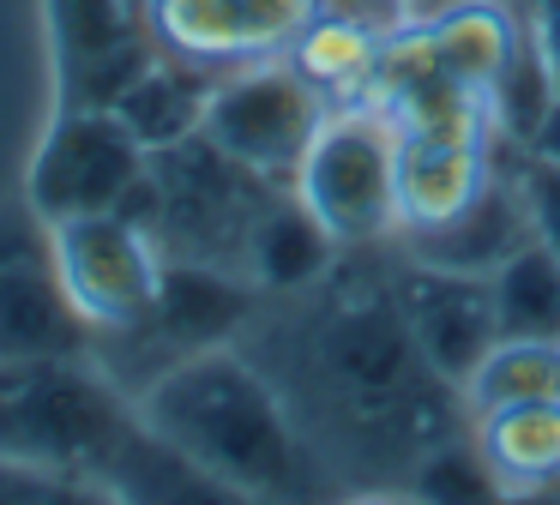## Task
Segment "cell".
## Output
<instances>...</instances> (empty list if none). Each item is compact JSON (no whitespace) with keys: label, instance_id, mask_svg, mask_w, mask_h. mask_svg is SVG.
<instances>
[{"label":"cell","instance_id":"4fadbf2b","mask_svg":"<svg viewBox=\"0 0 560 505\" xmlns=\"http://www.w3.org/2000/svg\"><path fill=\"white\" fill-rule=\"evenodd\" d=\"M518 156L524 151H506V163L494 168V180H488L458 216H446V223H434V228H416V235H398L392 247L416 265H440V271H464V277H494L512 252L536 240L530 199H524V180H518Z\"/></svg>","mask_w":560,"mask_h":505},{"label":"cell","instance_id":"277c9868","mask_svg":"<svg viewBox=\"0 0 560 505\" xmlns=\"http://www.w3.org/2000/svg\"><path fill=\"white\" fill-rule=\"evenodd\" d=\"M278 192H283L278 180L242 168L206 132H194L182 144L151 151L145 180L133 187V199L121 211H133L158 235L163 259H199V265H230V271H242L247 235H254L259 211Z\"/></svg>","mask_w":560,"mask_h":505},{"label":"cell","instance_id":"30bf717a","mask_svg":"<svg viewBox=\"0 0 560 505\" xmlns=\"http://www.w3.org/2000/svg\"><path fill=\"white\" fill-rule=\"evenodd\" d=\"M49 7L55 108H109L121 84L158 55L145 0H43Z\"/></svg>","mask_w":560,"mask_h":505},{"label":"cell","instance_id":"9c48e42d","mask_svg":"<svg viewBox=\"0 0 560 505\" xmlns=\"http://www.w3.org/2000/svg\"><path fill=\"white\" fill-rule=\"evenodd\" d=\"M25 355H91V325L67 301L49 223L31 199L0 204V361Z\"/></svg>","mask_w":560,"mask_h":505},{"label":"cell","instance_id":"484cf974","mask_svg":"<svg viewBox=\"0 0 560 505\" xmlns=\"http://www.w3.org/2000/svg\"><path fill=\"white\" fill-rule=\"evenodd\" d=\"M343 12H362V19H380V24H404V0H331Z\"/></svg>","mask_w":560,"mask_h":505},{"label":"cell","instance_id":"cb8c5ba5","mask_svg":"<svg viewBox=\"0 0 560 505\" xmlns=\"http://www.w3.org/2000/svg\"><path fill=\"white\" fill-rule=\"evenodd\" d=\"M524 24H530V43L542 48L548 72L560 79V0H524Z\"/></svg>","mask_w":560,"mask_h":505},{"label":"cell","instance_id":"d4e9b609","mask_svg":"<svg viewBox=\"0 0 560 505\" xmlns=\"http://www.w3.org/2000/svg\"><path fill=\"white\" fill-rule=\"evenodd\" d=\"M524 156H536V163H555V168H560V91H555V103H548V115L536 120V132H530V144H524Z\"/></svg>","mask_w":560,"mask_h":505},{"label":"cell","instance_id":"5bb4252c","mask_svg":"<svg viewBox=\"0 0 560 505\" xmlns=\"http://www.w3.org/2000/svg\"><path fill=\"white\" fill-rule=\"evenodd\" d=\"M500 151L494 132H398V235L458 216L494 180Z\"/></svg>","mask_w":560,"mask_h":505},{"label":"cell","instance_id":"52a82bcc","mask_svg":"<svg viewBox=\"0 0 560 505\" xmlns=\"http://www.w3.org/2000/svg\"><path fill=\"white\" fill-rule=\"evenodd\" d=\"M49 247L67 301L91 325V343L145 325L163 283V247L133 211L115 204V211L61 216V223H49Z\"/></svg>","mask_w":560,"mask_h":505},{"label":"cell","instance_id":"3957f363","mask_svg":"<svg viewBox=\"0 0 560 505\" xmlns=\"http://www.w3.org/2000/svg\"><path fill=\"white\" fill-rule=\"evenodd\" d=\"M145 427L218 493L242 500H307L331 493L307 433L295 427L278 379L242 343L170 361L133 391Z\"/></svg>","mask_w":560,"mask_h":505},{"label":"cell","instance_id":"7c38bea8","mask_svg":"<svg viewBox=\"0 0 560 505\" xmlns=\"http://www.w3.org/2000/svg\"><path fill=\"white\" fill-rule=\"evenodd\" d=\"M326 7L331 0H145V24L158 48L230 72L266 55H290V43Z\"/></svg>","mask_w":560,"mask_h":505},{"label":"cell","instance_id":"4316f807","mask_svg":"<svg viewBox=\"0 0 560 505\" xmlns=\"http://www.w3.org/2000/svg\"><path fill=\"white\" fill-rule=\"evenodd\" d=\"M452 7V0H404V19H428V12Z\"/></svg>","mask_w":560,"mask_h":505},{"label":"cell","instance_id":"ffe728a7","mask_svg":"<svg viewBox=\"0 0 560 505\" xmlns=\"http://www.w3.org/2000/svg\"><path fill=\"white\" fill-rule=\"evenodd\" d=\"M560 397V337H500L482 367L464 379V415H488L506 403H542Z\"/></svg>","mask_w":560,"mask_h":505},{"label":"cell","instance_id":"7402d4cb","mask_svg":"<svg viewBox=\"0 0 560 505\" xmlns=\"http://www.w3.org/2000/svg\"><path fill=\"white\" fill-rule=\"evenodd\" d=\"M404 493H416V500H500L506 488H500V475L488 469L470 421H458V427L440 433V439L416 457Z\"/></svg>","mask_w":560,"mask_h":505},{"label":"cell","instance_id":"7a4b0ae2","mask_svg":"<svg viewBox=\"0 0 560 505\" xmlns=\"http://www.w3.org/2000/svg\"><path fill=\"white\" fill-rule=\"evenodd\" d=\"M0 469L49 493H109V500L218 493L145 427L133 391H121L97 367V355L0 361Z\"/></svg>","mask_w":560,"mask_h":505},{"label":"cell","instance_id":"ba28073f","mask_svg":"<svg viewBox=\"0 0 560 505\" xmlns=\"http://www.w3.org/2000/svg\"><path fill=\"white\" fill-rule=\"evenodd\" d=\"M145 163L151 151L115 108H55L49 132L31 151L25 199L43 223H61L79 211H115L145 180Z\"/></svg>","mask_w":560,"mask_h":505},{"label":"cell","instance_id":"e0dca14e","mask_svg":"<svg viewBox=\"0 0 560 505\" xmlns=\"http://www.w3.org/2000/svg\"><path fill=\"white\" fill-rule=\"evenodd\" d=\"M343 259V247L319 228V216L295 199L290 187L259 211L254 235H247L242 271L259 283V295H302L319 277H331V265Z\"/></svg>","mask_w":560,"mask_h":505},{"label":"cell","instance_id":"2e32d148","mask_svg":"<svg viewBox=\"0 0 560 505\" xmlns=\"http://www.w3.org/2000/svg\"><path fill=\"white\" fill-rule=\"evenodd\" d=\"M211 91H218V72L211 67L158 48V55L121 84V96H115L109 108L133 127V139L145 144V151H163V144H182L206 127Z\"/></svg>","mask_w":560,"mask_h":505},{"label":"cell","instance_id":"d6986e66","mask_svg":"<svg viewBox=\"0 0 560 505\" xmlns=\"http://www.w3.org/2000/svg\"><path fill=\"white\" fill-rule=\"evenodd\" d=\"M386 31L392 24H380V19L326 7L290 43V60L307 72V84L326 91V103H355V96H368V79H374V60H380Z\"/></svg>","mask_w":560,"mask_h":505},{"label":"cell","instance_id":"5b68a950","mask_svg":"<svg viewBox=\"0 0 560 505\" xmlns=\"http://www.w3.org/2000/svg\"><path fill=\"white\" fill-rule=\"evenodd\" d=\"M290 192L319 216V228L343 252L392 247L398 235V127L392 115L368 96L331 103L307 156L295 163Z\"/></svg>","mask_w":560,"mask_h":505},{"label":"cell","instance_id":"603a6c76","mask_svg":"<svg viewBox=\"0 0 560 505\" xmlns=\"http://www.w3.org/2000/svg\"><path fill=\"white\" fill-rule=\"evenodd\" d=\"M518 180H524V199H530L536 240L560 259V168L536 163V156H518Z\"/></svg>","mask_w":560,"mask_h":505},{"label":"cell","instance_id":"ac0fdd59","mask_svg":"<svg viewBox=\"0 0 560 505\" xmlns=\"http://www.w3.org/2000/svg\"><path fill=\"white\" fill-rule=\"evenodd\" d=\"M470 433L506 493H555L560 488V397L470 415Z\"/></svg>","mask_w":560,"mask_h":505},{"label":"cell","instance_id":"8992f818","mask_svg":"<svg viewBox=\"0 0 560 505\" xmlns=\"http://www.w3.org/2000/svg\"><path fill=\"white\" fill-rule=\"evenodd\" d=\"M326 115H331L326 91L307 84V72L290 55H266V60L218 72V91H211V108H206V127L199 132L218 151H230L242 168L290 187L295 163L307 156V144H314Z\"/></svg>","mask_w":560,"mask_h":505},{"label":"cell","instance_id":"8fae6325","mask_svg":"<svg viewBox=\"0 0 560 505\" xmlns=\"http://www.w3.org/2000/svg\"><path fill=\"white\" fill-rule=\"evenodd\" d=\"M392 295L404 307V325H410L422 361L464 391L482 355L500 343V307H494V283L488 277H464V271H440V265H416L392 247Z\"/></svg>","mask_w":560,"mask_h":505},{"label":"cell","instance_id":"6da1fadb","mask_svg":"<svg viewBox=\"0 0 560 505\" xmlns=\"http://www.w3.org/2000/svg\"><path fill=\"white\" fill-rule=\"evenodd\" d=\"M242 349L278 379L331 488H398L416 457L464 415L458 391L422 361L386 265L338 259L302 295H266Z\"/></svg>","mask_w":560,"mask_h":505},{"label":"cell","instance_id":"9a60e30c","mask_svg":"<svg viewBox=\"0 0 560 505\" xmlns=\"http://www.w3.org/2000/svg\"><path fill=\"white\" fill-rule=\"evenodd\" d=\"M410 24L422 31L440 72L488 103V91L500 84L506 60L524 43V0H452V7L428 12V19H410Z\"/></svg>","mask_w":560,"mask_h":505},{"label":"cell","instance_id":"44dd1931","mask_svg":"<svg viewBox=\"0 0 560 505\" xmlns=\"http://www.w3.org/2000/svg\"><path fill=\"white\" fill-rule=\"evenodd\" d=\"M488 283L500 307V337H560V259L542 240L518 247Z\"/></svg>","mask_w":560,"mask_h":505}]
</instances>
